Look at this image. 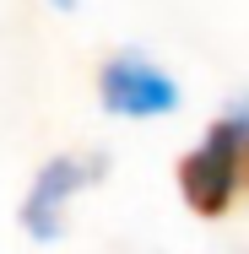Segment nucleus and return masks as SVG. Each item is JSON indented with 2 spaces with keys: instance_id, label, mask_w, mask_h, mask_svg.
Here are the masks:
<instances>
[{
  "instance_id": "obj_1",
  "label": "nucleus",
  "mask_w": 249,
  "mask_h": 254,
  "mask_svg": "<svg viewBox=\"0 0 249 254\" xmlns=\"http://www.w3.org/2000/svg\"><path fill=\"white\" fill-rule=\"evenodd\" d=\"M179 190H184L190 211H200V216H222L233 205V195L244 190V146H239V125L228 114L211 125V135L195 152L179 162Z\"/></svg>"
},
{
  "instance_id": "obj_2",
  "label": "nucleus",
  "mask_w": 249,
  "mask_h": 254,
  "mask_svg": "<svg viewBox=\"0 0 249 254\" xmlns=\"http://www.w3.org/2000/svg\"><path fill=\"white\" fill-rule=\"evenodd\" d=\"M98 173H103L98 157H54V162H44L33 190H27V200H22V227L38 244H54L65 233V205L76 200V190H87Z\"/></svg>"
},
{
  "instance_id": "obj_3",
  "label": "nucleus",
  "mask_w": 249,
  "mask_h": 254,
  "mask_svg": "<svg viewBox=\"0 0 249 254\" xmlns=\"http://www.w3.org/2000/svg\"><path fill=\"white\" fill-rule=\"evenodd\" d=\"M103 108L108 114H125V119H152V114H173L179 108V87L168 70H157L141 54H114L103 65Z\"/></svg>"
},
{
  "instance_id": "obj_4",
  "label": "nucleus",
  "mask_w": 249,
  "mask_h": 254,
  "mask_svg": "<svg viewBox=\"0 0 249 254\" xmlns=\"http://www.w3.org/2000/svg\"><path fill=\"white\" fill-rule=\"evenodd\" d=\"M54 5H76V0H54Z\"/></svg>"
}]
</instances>
